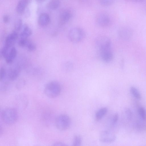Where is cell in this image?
I'll return each mask as SVG.
<instances>
[{
    "mask_svg": "<svg viewBox=\"0 0 146 146\" xmlns=\"http://www.w3.org/2000/svg\"><path fill=\"white\" fill-rule=\"evenodd\" d=\"M60 84L56 81H52L47 83L44 88V92L48 97L54 98L58 96L61 92Z\"/></svg>",
    "mask_w": 146,
    "mask_h": 146,
    "instance_id": "6da1fadb",
    "label": "cell"
},
{
    "mask_svg": "<svg viewBox=\"0 0 146 146\" xmlns=\"http://www.w3.org/2000/svg\"><path fill=\"white\" fill-rule=\"evenodd\" d=\"M1 117L3 121L7 125L14 123L18 118L17 109L13 108H7L3 109L1 113Z\"/></svg>",
    "mask_w": 146,
    "mask_h": 146,
    "instance_id": "7a4b0ae2",
    "label": "cell"
},
{
    "mask_svg": "<svg viewBox=\"0 0 146 146\" xmlns=\"http://www.w3.org/2000/svg\"><path fill=\"white\" fill-rule=\"evenodd\" d=\"M85 36V33L82 28L76 27L71 29L68 33L69 40L73 43H78L82 41Z\"/></svg>",
    "mask_w": 146,
    "mask_h": 146,
    "instance_id": "3957f363",
    "label": "cell"
},
{
    "mask_svg": "<svg viewBox=\"0 0 146 146\" xmlns=\"http://www.w3.org/2000/svg\"><path fill=\"white\" fill-rule=\"evenodd\" d=\"M55 123L58 130L64 131L67 129L69 127L71 124V120L68 115L61 114L56 117Z\"/></svg>",
    "mask_w": 146,
    "mask_h": 146,
    "instance_id": "277c9868",
    "label": "cell"
},
{
    "mask_svg": "<svg viewBox=\"0 0 146 146\" xmlns=\"http://www.w3.org/2000/svg\"><path fill=\"white\" fill-rule=\"evenodd\" d=\"M95 43L100 50L110 49L111 42L110 38L105 35H100L96 38Z\"/></svg>",
    "mask_w": 146,
    "mask_h": 146,
    "instance_id": "5b68a950",
    "label": "cell"
},
{
    "mask_svg": "<svg viewBox=\"0 0 146 146\" xmlns=\"http://www.w3.org/2000/svg\"><path fill=\"white\" fill-rule=\"evenodd\" d=\"M96 21L98 25L102 27L108 26L111 23L109 15L105 11L98 12L96 15Z\"/></svg>",
    "mask_w": 146,
    "mask_h": 146,
    "instance_id": "8992f818",
    "label": "cell"
},
{
    "mask_svg": "<svg viewBox=\"0 0 146 146\" xmlns=\"http://www.w3.org/2000/svg\"><path fill=\"white\" fill-rule=\"evenodd\" d=\"M15 102L18 108L24 110L28 106L29 101L27 96L24 94H18L15 97Z\"/></svg>",
    "mask_w": 146,
    "mask_h": 146,
    "instance_id": "52a82bcc",
    "label": "cell"
},
{
    "mask_svg": "<svg viewBox=\"0 0 146 146\" xmlns=\"http://www.w3.org/2000/svg\"><path fill=\"white\" fill-rule=\"evenodd\" d=\"M116 139L115 135L109 131H102L99 136L100 141L103 143H110L114 142Z\"/></svg>",
    "mask_w": 146,
    "mask_h": 146,
    "instance_id": "ba28073f",
    "label": "cell"
},
{
    "mask_svg": "<svg viewBox=\"0 0 146 146\" xmlns=\"http://www.w3.org/2000/svg\"><path fill=\"white\" fill-rule=\"evenodd\" d=\"M72 13L71 10L65 9L60 13L59 17V24L62 25L68 22L71 18Z\"/></svg>",
    "mask_w": 146,
    "mask_h": 146,
    "instance_id": "9c48e42d",
    "label": "cell"
},
{
    "mask_svg": "<svg viewBox=\"0 0 146 146\" xmlns=\"http://www.w3.org/2000/svg\"><path fill=\"white\" fill-rule=\"evenodd\" d=\"M20 72V70L19 68L14 67L11 68L6 71V77L10 81H14L18 78Z\"/></svg>",
    "mask_w": 146,
    "mask_h": 146,
    "instance_id": "30bf717a",
    "label": "cell"
},
{
    "mask_svg": "<svg viewBox=\"0 0 146 146\" xmlns=\"http://www.w3.org/2000/svg\"><path fill=\"white\" fill-rule=\"evenodd\" d=\"M100 56L102 60L106 62H110L113 58V54L110 49L100 51Z\"/></svg>",
    "mask_w": 146,
    "mask_h": 146,
    "instance_id": "8fae6325",
    "label": "cell"
},
{
    "mask_svg": "<svg viewBox=\"0 0 146 146\" xmlns=\"http://www.w3.org/2000/svg\"><path fill=\"white\" fill-rule=\"evenodd\" d=\"M18 35L16 31H14L6 37L4 46L7 47H11L17 39Z\"/></svg>",
    "mask_w": 146,
    "mask_h": 146,
    "instance_id": "7c38bea8",
    "label": "cell"
},
{
    "mask_svg": "<svg viewBox=\"0 0 146 146\" xmlns=\"http://www.w3.org/2000/svg\"><path fill=\"white\" fill-rule=\"evenodd\" d=\"M119 34L122 38L127 39L131 36L132 31L131 28L128 27H123L119 30Z\"/></svg>",
    "mask_w": 146,
    "mask_h": 146,
    "instance_id": "4fadbf2b",
    "label": "cell"
},
{
    "mask_svg": "<svg viewBox=\"0 0 146 146\" xmlns=\"http://www.w3.org/2000/svg\"><path fill=\"white\" fill-rule=\"evenodd\" d=\"M50 20V18L49 15L47 13L44 12L41 13L39 15L38 22L40 25L44 26L48 25Z\"/></svg>",
    "mask_w": 146,
    "mask_h": 146,
    "instance_id": "5bb4252c",
    "label": "cell"
},
{
    "mask_svg": "<svg viewBox=\"0 0 146 146\" xmlns=\"http://www.w3.org/2000/svg\"><path fill=\"white\" fill-rule=\"evenodd\" d=\"M17 53V50L15 47L12 46L11 48L4 58L6 62L8 64L11 63L15 58Z\"/></svg>",
    "mask_w": 146,
    "mask_h": 146,
    "instance_id": "9a60e30c",
    "label": "cell"
},
{
    "mask_svg": "<svg viewBox=\"0 0 146 146\" xmlns=\"http://www.w3.org/2000/svg\"><path fill=\"white\" fill-rule=\"evenodd\" d=\"M30 1L28 0L19 1L18 2L16 7L17 12L20 14L23 13Z\"/></svg>",
    "mask_w": 146,
    "mask_h": 146,
    "instance_id": "2e32d148",
    "label": "cell"
},
{
    "mask_svg": "<svg viewBox=\"0 0 146 146\" xmlns=\"http://www.w3.org/2000/svg\"><path fill=\"white\" fill-rule=\"evenodd\" d=\"M108 109L106 107L102 108L98 110L95 114V119L97 121L102 119L108 112Z\"/></svg>",
    "mask_w": 146,
    "mask_h": 146,
    "instance_id": "e0dca14e",
    "label": "cell"
},
{
    "mask_svg": "<svg viewBox=\"0 0 146 146\" xmlns=\"http://www.w3.org/2000/svg\"><path fill=\"white\" fill-rule=\"evenodd\" d=\"M31 29L28 26L25 25L20 34L21 38H27L32 34Z\"/></svg>",
    "mask_w": 146,
    "mask_h": 146,
    "instance_id": "ac0fdd59",
    "label": "cell"
},
{
    "mask_svg": "<svg viewBox=\"0 0 146 146\" xmlns=\"http://www.w3.org/2000/svg\"><path fill=\"white\" fill-rule=\"evenodd\" d=\"M60 4L58 0H52L48 2L46 4V7L50 9H55L57 8Z\"/></svg>",
    "mask_w": 146,
    "mask_h": 146,
    "instance_id": "d6986e66",
    "label": "cell"
},
{
    "mask_svg": "<svg viewBox=\"0 0 146 146\" xmlns=\"http://www.w3.org/2000/svg\"><path fill=\"white\" fill-rule=\"evenodd\" d=\"M130 91L131 94L136 99L140 100L141 96V94L137 89L135 87L132 86L130 87Z\"/></svg>",
    "mask_w": 146,
    "mask_h": 146,
    "instance_id": "ffe728a7",
    "label": "cell"
},
{
    "mask_svg": "<svg viewBox=\"0 0 146 146\" xmlns=\"http://www.w3.org/2000/svg\"><path fill=\"white\" fill-rule=\"evenodd\" d=\"M82 143L81 137L78 135H76L73 139L72 146H81Z\"/></svg>",
    "mask_w": 146,
    "mask_h": 146,
    "instance_id": "44dd1931",
    "label": "cell"
},
{
    "mask_svg": "<svg viewBox=\"0 0 146 146\" xmlns=\"http://www.w3.org/2000/svg\"><path fill=\"white\" fill-rule=\"evenodd\" d=\"M31 41L27 38H21L18 41V44L20 46L26 47Z\"/></svg>",
    "mask_w": 146,
    "mask_h": 146,
    "instance_id": "7402d4cb",
    "label": "cell"
},
{
    "mask_svg": "<svg viewBox=\"0 0 146 146\" xmlns=\"http://www.w3.org/2000/svg\"><path fill=\"white\" fill-rule=\"evenodd\" d=\"M138 112L142 119L144 120L146 119V110L144 107H139L138 109Z\"/></svg>",
    "mask_w": 146,
    "mask_h": 146,
    "instance_id": "603a6c76",
    "label": "cell"
},
{
    "mask_svg": "<svg viewBox=\"0 0 146 146\" xmlns=\"http://www.w3.org/2000/svg\"><path fill=\"white\" fill-rule=\"evenodd\" d=\"M25 84V81L24 79L19 80L16 84V87L17 89L20 90L24 87Z\"/></svg>",
    "mask_w": 146,
    "mask_h": 146,
    "instance_id": "cb8c5ba5",
    "label": "cell"
},
{
    "mask_svg": "<svg viewBox=\"0 0 146 146\" xmlns=\"http://www.w3.org/2000/svg\"><path fill=\"white\" fill-rule=\"evenodd\" d=\"M22 25V20L19 19H18L15 23L14 25V29L16 31H19L21 29Z\"/></svg>",
    "mask_w": 146,
    "mask_h": 146,
    "instance_id": "d4e9b609",
    "label": "cell"
},
{
    "mask_svg": "<svg viewBox=\"0 0 146 146\" xmlns=\"http://www.w3.org/2000/svg\"><path fill=\"white\" fill-rule=\"evenodd\" d=\"M113 1L111 0H101L100 1V4L104 6H108L111 5Z\"/></svg>",
    "mask_w": 146,
    "mask_h": 146,
    "instance_id": "484cf974",
    "label": "cell"
},
{
    "mask_svg": "<svg viewBox=\"0 0 146 146\" xmlns=\"http://www.w3.org/2000/svg\"><path fill=\"white\" fill-rule=\"evenodd\" d=\"M27 50L30 51H33L35 50L36 46L35 44L31 41L26 47Z\"/></svg>",
    "mask_w": 146,
    "mask_h": 146,
    "instance_id": "4316f807",
    "label": "cell"
},
{
    "mask_svg": "<svg viewBox=\"0 0 146 146\" xmlns=\"http://www.w3.org/2000/svg\"><path fill=\"white\" fill-rule=\"evenodd\" d=\"M64 68L66 71L69 72L72 69L73 64L71 62H67L65 64Z\"/></svg>",
    "mask_w": 146,
    "mask_h": 146,
    "instance_id": "83f0119b",
    "label": "cell"
},
{
    "mask_svg": "<svg viewBox=\"0 0 146 146\" xmlns=\"http://www.w3.org/2000/svg\"><path fill=\"white\" fill-rule=\"evenodd\" d=\"M6 70L3 67L1 68L0 70V79L1 81H3L6 77Z\"/></svg>",
    "mask_w": 146,
    "mask_h": 146,
    "instance_id": "f1b7e54d",
    "label": "cell"
},
{
    "mask_svg": "<svg viewBox=\"0 0 146 146\" xmlns=\"http://www.w3.org/2000/svg\"><path fill=\"white\" fill-rule=\"evenodd\" d=\"M119 118V115L117 113H116L113 115L111 121V125H114L117 122Z\"/></svg>",
    "mask_w": 146,
    "mask_h": 146,
    "instance_id": "f546056e",
    "label": "cell"
},
{
    "mask_svg": "<svg viewBox=\"0 0 146 146\" xmlns=\"http://www.w3.org/2000/svg\"><path fill=\"white\" fill-rule=\"evenodd\" d=\"M125 111L127 118L130 119L132 116V113L130 109L128 108H126L125 109Z\"/></svg>",
    "mask_w": 146,
    "mask_h": 146,
    "instance_id": "4dcf8cb0",
    "label": "cell"
},
{
    "mask_svg": "<svg viewBox=\"0 0 146 146\" xmlns=\"http://www.w3.org/2000/svg\"><path fill=\"white\" fill-rule=\"evenodd\" d=\"M52 146H68L66 144L62 142H57L54 143Z\"/></svg>",
    "mask_w": 146,
    "mask_h": 146,
    "instance_id": "1f68e13d",
    "label": "cell"
},
{
    "mask_svg": "<svg viewBox=\"0 0 146 146\" xmlns=\"http://www.w3.org/2000/svg\"><path fill=\"white\" fill-rule=\"evenodd\" d=\"M3 21L5 23H7L9 21V17L8 15H4L3 18Z\"/></svg>",
    "mask_w": 146,
    "mask_h": 146,
    "instance_id": "d6a6232c",
    "label": "cell"
}]
</instances>
